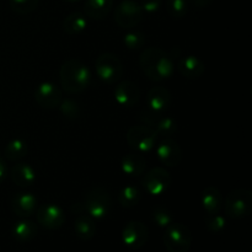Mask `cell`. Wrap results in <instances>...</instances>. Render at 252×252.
Masks as SVG:
<instances>
[{"label":"cell","instance_id":"cell-1","mask_svg":"<svg viewBox=\"0 0 252 252\" xmlns=\"http://www.w3.org/2000/svg\"><path fill=\"white\" fill-rule=\"evenodd\" d=\"M139 65L143 73L153 81H161L169 79L174 74V61L164 49L149 47L142 52Z\"/></svg>","mask_w":252,"mask_h":252},{"label":"cell","instance_id":"cell-2","mask_svg":"<svg viewBox=\"0 0 252 252\" xmlns=\"http://www.w3.org/2000/svg\"><path fill=\"white\" fill-rule=\"evenodd\" d=\"M61 85L66 93L80 94L89 86L91 73L86 64L76 59H69L62 65L59 71Z\"/></svg>","mask_w":252,"mask_h":252},{"label":"cell","instance_id":"cell-3","mask_svg":"<svg viewBox=\"0 0 252 252\" xmlns=\"http://www.w3.org/2000/svg\"><path fill=\"white\" fill-rule=\"evenodd\" d=\"M84 211L95 219H103L108 216L112 207V199L105 187L96 186L89 189L84 197Z\"/></svg>","mask_w":252,"mask_h":252},{"label":"cell","instance_id":"cell-4","mask_svg":"<svg viewBox=\"0 0 252 252\" xmlns=\"http://www.w3.org/2000/svg\"><path fill=\"white\" fill-rule=\"evenodd\" d=\"M164 244L169 252H189L192 244L191 230L185 224H170L165 230Z\"/></svg>","mask_w":252,"mask_h":252},{"label":"cell","instance_id":"cell-5","mask_svg":"<svg viewBox=\"0 0 252 252\" xmlns=\"http://www.w3.org/2000/svg\"><path fill=\"white\" fill-rule=\"evenodd\" d=\"M224 207L226 216L230 218L241 219L248 217L252 211V193L248 189H235L226 196Z\"/></svg>","mask_w":252,"mask_h":252},{"label":"cell","instance_id":"cell-6","mask_svg":"<svg viewBox=\"0 0 252 252\" xmlns=\"http://www.w3.org/2000/svg\"><path fill=\"white\" fill-rule=\"evenodd\" d=\"M96 74L107 84L117 83L123 75V65L120 58L113 53H102L97 57L95 64Z\"/></svg>","mask_w":252,"mask_h":252},{"label":"cell","instance_id":"cell-7","mask_svg":"<svg viewBox=\"0 0 252 252\" xmlns=\"http://www.w3.org/2000/svg\"><path fill=\"white\" fill-rule=\"evenodd\" d=\"M143 10L134 0H123L115 10V21L122 29H133L143 19Z\"/></svg>","mask_w":252,"mask_h":252},{"label":"cell","instance_id":"cell-8","mask_svg":"<svg viewBox=\"0 0 252 252\" xmlns=\"http://www.w3.org/2000/svg\"><path fill=\"white\" fill-rule=\"evenodd\" d=\"M139 118L147 127L152 128L158 135H164V137L169 138L177 132L176 121L169 116H165L164 113H157L145 110L140 113Z\"/></svg>","mask_w":252,"mask_h":252},{"label":"cell","instance_id":"cell-9","mask_svg":"<svg viewBox=\"0 0 252 252\" xmlns=\"http://www.w3.org/2000/svg\"><path fill=\"white\" fill-rule=\"evenodd\" d=\"M158 134L147 126H135L127 133L128 144L140 153H149L157 145Z\"/></svg>","mask_w":252,"mask_h":252},{"label":"cell","instance_id":"cell-10","mask_svg":"<svg viewBox=\"0 0 252 252\" xmlns=\"http://www.w3.org/2000/svg\"><path fill=\"white\" fill-rule=\"evenodd\" d=\"M142 184L149 194L161 196L171 185V176L164 167H154L145 175Z\"/></svg>","mask_w":252,"mask_h":252},{"label":"cell","instance_id":"cell-11","mask_svg":"<svg viewBox=\"0 0 252 252\" xmlns=\"http://www.w3.org/2000/svg\"><path fill=\"white\" fill-rule=\"evenodd\" d=\"M148 239H149V230L140 221H129L123 228L122 240L128 249L138 250L147 244Z\"/></svg>","mask_w":252,"mask_h":252},{"label":"cell","instance_id":"cell-12","mask_svg":"<svg viewBox=\"0 0 252 252\" xmlns=\"http://www.w3.org/2000/svg\"><path fill=\"white\" fill-rule=\"evenodd\" d=\"M37 221L41 224L43 228L49 230H56L63 226L65 223V214L63 209L59 206L53 203L43 204L39 208H37Z\"/></svg>","mask_w":252,"mask_h":252},{"label":"cell","instance_id":"cell-13","mask_svg":"<svg viewBox=\"0 0 252 252\" xmlns=\"http://www.w3.org/2000/svg\"><path fill=\"white\" fill-rule=\"evenodd\" d=\"M34 98L41 107L47 108V110H54V108L59 107L62 100H63V95L58 86L46 81V83H41L36 88Z\"/></svg>","mask_w":252,"mask_h":252},{"label":"cell","instance_id":"cell-14","mask_svg":"<svg viewBox=\"0 0 252 252\" xmlns=\"http://www.w3.org/2000/svg\"><path fill=\"white\" fill-rule=\"evenodd\" d=\"M157 155L160 162L165 166L175 167L181 162L182 150L176 140L171 138H165L157 148Z\"/></svg>","mask_w":252,"mask_h":252},{"label":"cell","instance_id":"cell-15","mask_svg":"<svg viewBox=\"0 0 252 252\" xmlns=\"http://www.w3.org/2000/svg\"><path fill=\"white\" fill-rule=\"evenodd\" d=\"M115 100L123 107H133L140 100V89L132 81H123L116 86Z\"/></svg>","mask_w":252,"mask_h":252},{"label":"cell","instance_id":"cell-16","mask_svg":"<svg viewBox=\"0 0 252 252\" xmlns=\"http://www.w3.org/2000/svg\"><path fill=\"white\" fill-rule=\"evenodd\" d=\"M147 103L152 112L164 113L171 105V94L166 88L155 86L148 91Z\"/></svg>","mask_w":252,"mask_h":252},{"label":"cell","instance_id":"cell-17","mask_svg":"<svg viewBox=\"0 0 252 252\" xmlns=\"http://www.w3.org/2000/svg\"><path fill=\"white\" fill-rule=\"evenodd\" d=\"M180 74L186 79H198L204 73V63L196 56L181 57L177 64Z\"/></svg>","mask_w":252,"mask_h":252},{"label":"cell","instance_id":"cell-18","mask_svg":"<svg viewBox=\"0 0 252 252\" xmlns=\"http://www.w3.org/2000/svg\"><path fill=\"white\" fill-rule=\"evenodd\" d=\"M11 207L19 217H31L37 211V198L31 193H19L12 198Z\"/></svg>","mask_w":252,"mask_h":252},{"label":"cell","instance_id":"cell-19","mask_svg":"<svg viewBox=\"0 0 252 252\" xmlns=\"http://www.w3.org/2000/svg\"><path fill=\"white\" fill-rule=\"evenodd\" d=\"M11 180L19 187L32 186L36 181V171L30 164H17L11 170Z\"/></svg>","mask_w":252,"mask_h":252},{"label":"cell","instance_id":"cell-20","mask_svg":"<svg viewBox=\"0 0 252 252\" xmlns=\"http://www.w3.org/2000/svg\"><path fill=\"white\" fill-rule=\"evenodd\" d=\"M121 167H122V171L128 176L138 177L144 172L145 167H147V161L142 155L137 154V153H130L122 158Z\"/></svg>","mask_w":252,"mask_h":252},{"label":"cell","instance_id":"cell-21","mask_svg":"<svg viewBox=\"0 0 252 252\" xmlns=\"http://www.w3.org/2000/svg\"><path fill=\"white\" fill-rule=\"evenodd\" d=\"M201 201L207 214L219 213L223 207V197H221L220 191L214 186H209L203 189Z\"/></svg>","mask_w":252,"mask_h":252},{"label":"cell","instance_id":"cell-22","mask_svg":"<svg viewBox=\"0 0 252 252\" xmlns=\"http://www.w3.org/2000/svg\"><path fill=\"white\" fill-rule=\"evenodd\" d=\"M113 7V0H86L84 5L85 15L93 20H102Z\"/></svg>","mask_w":252,"mask_h":252},{"label":"cell","instance_id":"cell-23","mask_svg":"<svg viewBox=\"0 0 252 252\" xmlns=\"http://www.w3.org/2000/svg\"><path fill=\"white\" fill-rule=\"evenodd\" d=\"M75 234L81 240H90L96 234V224L90 216L86 214H78L74 221Z\"/></svg>","mask_w":252,"mask_h":252},{"label":"cell","instance_id":"cell-24","mask_svg":"<svg viewBox=\"0 0 252 252\" xmlns=\"http://www.w3.org/2000/svg\"><path fill=\"white\" fill-rule=\"evenodd\" d=\"M12 235L17 241L26 243L37 235V225L31 220H21L14 225Z\"/></svg>","mask_w":252,"mask_h":252},{"label":"cell","instance_id":"cell-25","mask_svg":"<svg viewBox=\"0 0 252 252\" xmlns=\"http://www.w3.org/2000/svg\"><path fill=\"white\" fill-rule=\"evenodd\" d=\"M86 26H88L86 17L80 12H73V14L68 15L63 22L64 31L70 36L81 33L86 29Z\"/></svg>","mask_w":252,"mask_h":252},{"label":"cell","instance_id":"cell-26","mask_svg":"<svg viewBox=\"0 0 252 252\" xmlns=\"http://www.w3.org/2000/svg\"><path fill=\"white\" fill-rule=\"evenodd\" d=\"M142 193L135 186H126L118 194V202L125 208H132L140 202Z\"/></svg>","mask_w":252,"mask_h":252},{"label":"cell","instance_id":"cell-27","mask_svg":"<svg viewBox=\"0 0 252 252\" xmlns=\"http://www.w3.org/2000/svg\"><path fill=\"white\" fill-rule=\"evenodd\" d=\"M5 157L11 161L22 159L27 153V143L24 139H14L5 147Z\"/></svg>","mask_w":252,"mask_h":252},{"label":"cell","instance_id":"cell-28","mask_svg":"<svg viewBox=\"0 0 252 252\" xmlns=\"http://www.w3.org/2000/svg\"><path fill=\"white\" fill-rule=\"evenodd\" d=\"M152 219L159 228L166 229L170 224L174 223L172 213L165 207H155L152 211Z\"/></svg>","mask_w":252,"mask_h":252},{"label":"cell","instance_id":"cell-29","mask_svg":"<svg viewBox=\"0 0 252 252\" xmlns=\"http://www.w3.org/2000/svg\"><path fill=\"white\" fill-rule=\"evenodd\" d=\"M166 10L174 19H182L189 11L186 0H166Z\"/></svg>","mask_w":252,"mask_h":252},{"label":"cell","instance_id":"cell-30","mask_svg":"<svg viewBox=\"0 0 252 252\" xmlns=\"http://www.w3.org/2000/svg\"><path fill=\"white\" fill-rule=\"evenodd\" d=\"M38 6V0H10V7L14 12L26 15L34 11Z\"/></svg>","mask_w":252,"mask_h":252},{"label":"cell","instance_id":"cell-31","mask_svg":"<svg viewBox=\"0 0 252 252\" xmlns=\"http://www.w3.org/2000/svg\"><path fill=\"white\" fill-rule=\"evenodd\" d=\"M123 43L130 51H137L142 48L145 43V37L139 31H130L123 37Z\"/></svg>","mask_w":252,"mask_h":252},{"label":"cell","instance_id":"cell-32","mask_svg":"<svg viewBox=\"0 0 252 252\" xmlns=\"http://www.w3.org/2000/svg\"><path fill=\"white\" fill-rule=\"evenodd\" d=\"M204 223H206L207 229L211 233H220L221 230H224V228L226 225L225 218L219 216L218 213L207 214L206 218H204Z\"/></svg>","mask_w":252,"mask_h":252},{"label":"cell","instance_id":"cell-33","mask_svg":"<svg viewBox=\"0 0 252 252\" xmlns=\"http://www.w3.org/2000/svg\"><path fill=\"white\" fill-rule=\"evenodd\" d=\"M59 108H61V112L63 113L64 117L69 118V120H76L80 116V107H79L78 102L70 100V98L62 100Z\"/></svg>","mask_w":252,"mask_h":252},{"label":"cell","instance_id":"cell-34","mask_svg":"<svg viewBox=\"0 0 252 252\" xmlns=\"http://www.w3.org/2000/svg\"><path fill=\"white\" fill-rule=\"evenodd\" d=\"M161 6V0H143V2L140 4L143 12H147V14H154Z\"/></svg>","mask_w":252,"mask_h":252},{"label":"cell","instance_id":"cell-35","mask_svg":"<svg viewBox=\"0 0 252 252\" xmlns=\"http://www.w3.org/2000/svg\"><path fill=\"white\" fill-rule=\"evenodd\" d=\"M7 176V166L4 160L0 158V182L4 181Z\"/></svg>","mask_w":252,"mask_h":252},{"label":"cell","instance_id":"cell-36","mask_svg":"<svg viewBox=\"0 0 252 252\" xmlns=\"http://www.w3.org/2000/svg\"><path fill=\"white\" fill-rule=\"evenodd\" d=\"M191 1H192V4L197 7H206V6H208V5L211 4L213 0H191Z\"/></svg>","mask_w":252,"mask_h":252},{"label":"cell","instance_id":"cell-37","mask_svg":"<svg viewBox=\"0 0 252 252\" xmlns=\"http://www.w3.org/2000/svg\"><path fill=\"white\" fill-rule=\"evenodd\" d=\"M65 1H70V2H75V1H79V0H65Z\"/></svg>","mask_w":252,"mask_h":252}]
</instances>
